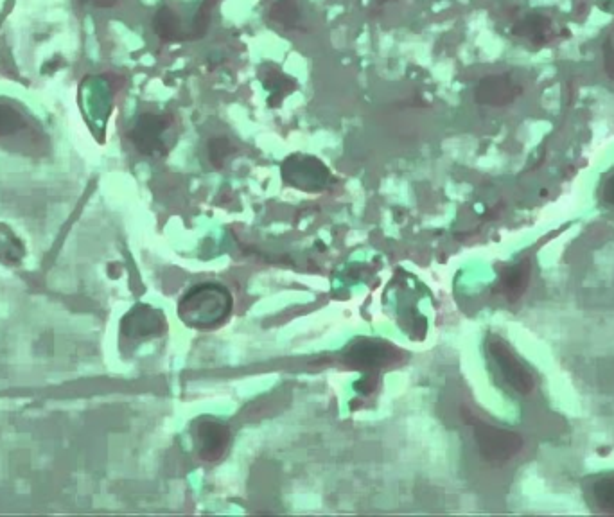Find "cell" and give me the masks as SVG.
<instances>
[{
    "mask_svg": "<svg viewBox=\"0 0 614 517\" xmlns=\"http://www.w3.org/2000/svg\"><path fill=\"white\" fill-rule=\"evenodd\" d=\"M169 126V119L157 114H142L135 124L132 132L133 146L141 151L142 155H158L164 153L162 135Z\"/></svg>",
    "mask_w": 614,
    "mask_h": 517,
    "instance_id": "obj_8",
    "label": "cell"
},
{
    "mask_svg": "<svg viewBox=\"0 0 614 517\" xmlns=\"http://www.w3.org/2000/svg\"><path fill=\"white\" fill-rule=\"evenodd\" d=\"M512 33L518 36L519 40L534 47H544L559 38V31L553 24L552 18L546 17L543 13H528L525 17L519 18L512 27Z\"/></svg>",
    "mask_w": 614,
    "mask_h": 517,
    "instance_id": "obj_9",
    "label": "cell"
},
{
    "mask_svg": "<svg viewBox=\"0 0 614 517\" xmlns=\"http://www.w3.org/2000/svg\"><path fill=\"white\" fill-rule=\"evenodd\" d=\"M153 29H155L158 38L166 40V42H175V40H184L185 38L182 35L180 17L176 15L173 9L167 8V6L158 9L157 15L153 18Z\"/></svg>",
    "mask_w": 614,
    "mask_h": 517,
    "instance_id": "obj_12",
    "label": "cell"
},
{
    "mask_svg": "<svg viewBox=\"0 0 614 517\" xmlns=\"http://www.w3.org/2000/svg\"><path fill=\"white\" fill-rule=\"evenodd\" d=\"M591 496L593 501L597 503L598 509L604 514H613L614 516V474H607L598 478L597 482L591 487Z\"/></svg>",
    "mask_w": 614,
    "mask_h": 517,
    "instance_id": "obj_14",
    "label": "cell"
},
{
    "mask_svg": "<svg viewBox=\"0 0 614 517\" xmlns=\"http://www.w3.org/2000/svg\"><path fill=\"white\" fill-rule=\"evenodd\" d=\"M604 69L609 78L614 79V45L607 42L604 47Z\"/></svg>",
    "mask_w": 614,
    "mask_h": 517,
    "instance_id": "obj_19",
    "label": "cell"
},
{
    "mask_svg": "<svg viewBox=\"0 0 614 517\" xmlns=\"http://www.w3.org/2000/svg\"><path fill=\"white\" fill-rule=\"evenodd\" d=\"M263 85L266 90L272 92L270 106L281 105L282 99L297 88V83L293 79L288 78L286 74H282L279 69H275L273 72H266L263 78Z\"/></svg>",
    "mask_w": 614,
    "mask_h": 517,
    "instance_id": "obj_13",
    "label": "cell"
},
{
    "mask_svg": "<svg viewBox=\"0 0 614 517\" xmlns=\"http://www.w3.org/2000/svg\"><path fill=\"white\" fill-rule=\"evenodd\" d=\"M600 200L607 207H613L614 209V169L607 173L604 182L600 185Z\"/></svg>",
    "mask_w": 614,
    "mask_h": 517,
    "instance_id": "obj_18",
    "label": "cell"
},
{
    "mask_svg": "<svg viewBox=\"0 0 614 517\" xmlns=\"http://www.w3.org/2000/svg\"><path fill=\"white\" fill-rule=\"evenodd\" d=\"M194 440L203 462H220L229 451L232 433L225 422L214 417H202L194 422Z\"/></svg>",
    "mask_w": 614,
    "mask_h": 517,
    "instance_id": "obj_5",
    "label": "cell"
},
{
    "mask_svg": "<svg viewBox=\"0 0 614 517\" xmlns=\"http://www.w3.org/2000/svg\"><path fill=\"white\" fill-rule=\"evenodd\" d=\"M234 307V300L227 288L220 284H200L187 291L178 304V315L187 327L209 331L220 327Z\"/></svg>",
    "mask_w": 614,
    "mask_h": 517,
    "instance_id": "obj_1",
    "label": "cell"
},
{
    "mask_svg": "<svg viewBox=\"0 0 614 517\" xmlns=\"http://www.w3.org/2000/svg\"><path fill=\"white\" fill-rule=\"evenodd\" d=\"M282 176L295 189L307 193L324 191L331 180L329 169L318 158L306 155H291L286 158L282 164Z\"/></svg>",
    "mask_w": 614,
    "mask_h": 517,
    "instance_id": "obj_4",
    "label": "cell"
},
{
    "mask_svg": "<svg viewBox=\"0 0 614 517\" xmlns=\"http://www.w3.org/2000/svg\"><path fill=\"white\" fill-rule=\"evenodd\" d=\"M523 88L516 79L509 74H494L483 78L474 90V99L478 105L500 106L512 105L519 96Z\"/></svg>",
    "mask_w": 614,
    "mask_h": 517,
    "instance_id": "obj_6",
    "label": "cell"
},
{
    "mask_svg": "<svg viewBox=\"0 0 614 517\" xmlns=\"http://www.w3.org/2000/svg\"><path fill=\"white\" fill-rule=\"evenodd\" d=\"M464 421L473 428L474 442L485 462L503 465L510 462L523 449V439L518 433L501 430L489 422L480 421L469 410H462Z\"/></svg>",
    "mask_w": 614,
    "mask_h": 517,
    "instance_id": "obj_2",
    "label": "cell"
},
{
    "mask_svg": "<svg viewBox=\"0 0 614 517\" xmlns=\"http://www.w3.org/2000/svg\"><path fill=\"white\" fill-rule=\"evenodd\" d=\"M395 354H399L390 343L379 340H360L347 347L345 361L358 369H381L394 363Z\"/></svg>",
    "mask_w": 614,
    "mask_h": 517,
    "instance_id": "obj_7",
    "label": "cell"
},
{
    "mask_svg": "<svg viewBox=\"0 0 614 517\" xmlns=\"http://www.w3.org/2000/svg\"><path fill=\"white\" fill-rule=\"evenodd\" d=\"M26 121L15 106L0 103V139H9L22 132Z\"/></svg>",
    "mask_w": 614,
    "mask_h": 517,
    "instance_id": "obj_15",
    "label": "cell"
},
{
    "mask_svg": "<svg viewBox=\"0 0 614 517\" xmlns=\"http://www.w3.org/2000/svg\"><path fill=\"white\" fill-rule=\"evenodd\" d=\"M124 333L132 338H148L158 336L166 329V320L162 313H158L151 307H137L133 313L126 316L123 324Z\"/></svg>",
    "mask_w": 614,
    "mask_h": 517,
    "instance_id": "obj_10",
    "label": "cell"
},
{
    "mask_svg": "<svg viewBox=\"0 0 614 517\" xmlns=\"http://www.w3.org/2000/svg\"><path fill=\"white\" fill-rule=\"evenodd\" d=\"M273 20L281 26L293 27L297 24V18H299V9L295 6L293 0H281L277 2L272 8Z\"/></svg>",
    "mask_w": 614,
    "mask_h": 517,
    "instance_id": "obj_17",
    "label": "cell"
},
{
    "mask_svg": "<svg viewBox=\"0 0 614 517\" xmlns=\"http://www.w3.org/2000/svg\"><path fill=\"white\" fill-rule=\"evenodd\" d=\"M90 4H94L96 8L108 9L114 8L115 4L119 2V0H88Z\"/></svg>",
    "mask_w": 614,
    "mask_h": 517,
    "instance_id": "obj_20",
    "label": "cell"
},
{
    "mask_svg": "<svg viewBox=\"0 0 614 517\" xmlns=\"http://www.w3.org/2000/svg\"><path fill=\"white\" fill-rule=\"evenodd\" d=\"M207 151H209V160H211L212 166L221 169L225 166L227 158L234 153V146L227 137H214L207 144Z\"/></svg>",
    "mask_w": 614,
    "mask_h": 517,
    "instance_id": "obj_16",
    "label": "cell"
},
{
    "mask_svg": "<svg viewBox=\"0 0 614 517\" xmlns=\"http://www.w3.org/2000/svg\"><path fill=\"white\" fill-rule=\"evenodd\" d=\"M532 275V264L528 259L518 264H512L505 272L501 273L500 290L501 295L509 302H518L519 298L525 295Z\"/></svg>",
    "mask_w": 614,
    "mask_h": 517,
    "instance_id": "obj_11",
    "label": "cell"
},
{
    "mask_svg": "<svg viewBox=\"0 0 614 517\" xmlns=\"http://www.w3.org/2000/svg\"><path fill=\"white\" fill-rule=\"evenodd\" d=\"M379 4H385V2H390V0H378Z\"/></svg>",
    "mask_w": 614,
    "mask_h": 517,
    "instance_id": "obj_21",
    "label": "cell"
},
{
    "mask_svg": "<svg viewBox=\"0 0 614 517\" xmlns=\"http://www.w3.org/2000/svg\"><path fill=\"white\" fill-rule=\"evenodd\" d=\"M487 352L496 367L500 370L505 383L521 395H528L536 388V377L528 370L527 365L519 360L518 354L510 349L509 343L498 336H491L487 340Z\"/></svg>",
    "mask_w": 614,
    "mask_h": 517,
    "instance_id": "obj_3",
    "label": "cell"
}]
</instances>
